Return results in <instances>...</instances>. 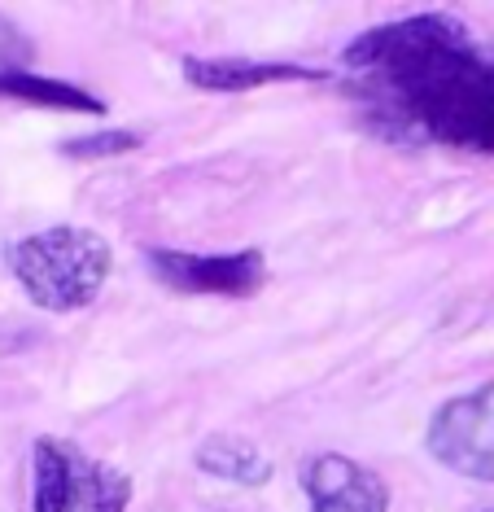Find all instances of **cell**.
I'll return each instance as SVG.
<instances>
[{
  "instance_id": "cell-1",
  "label": "cell",
  "mask_w": 494,
  "mask_h": 512,
  "mask_svg": "<svg viewBox=\"0 0 494 512\" xmlns=\"http://www.w3.org/2000/svg\"><path fill=\"white\" fill-rule=\"evenodd\" d=\"M346 71L350 97L381 136L494 158V49L455 14L372 27L346 49Z\"/></svg>"
},
{
  "instance_id": "cell-2",
  "label": "cell",
  "mask_w": 494,
  "mask_h": 512,
  "mask_svg": "<svg viewBox=\"0 0 494 512\" xmlns=\"http://www.w3.org/2000/svg\"><path fill=\"white\" fill-rule=\"evenodd\" d=\"M110 246L92 228H44L9 246V272L27 289V298L44 311H79L101 294L110 276Z\"/></svg>"
},
{
  "instance_id": "cell-3",
  "label": "cell",
  "mask_w": 494,
  "mask_h": 512,
  "mask_svg": "<svg viewBox=\"0 0 494 512\" xmlns=\"http://www.w3.org/2000/svg\"><path fill=\"white\" fill-rule=\"evenodd\" d=\"M132 486L105 460L66 438H40L31 451V512H127Z\"/></svg>"
},
{
  "instance_id": "cell-4",
  "label": "cell",
  "mask_w": 494,
  "mask_h": 512,
  "mask_svg": "<svg viewBox=\"0 0 494 512\" xmlns=\"http://www.w3.org/2000/svg\"><path fill=\"white\" fill-rule=\"evenodd\" d=\"M425 447L451 473L494 482V381L442 403L429 421Z\"/></svg>"
},
{
  "instance_id": "cell-5",
  "label": "cell",
  "mask_w": 494,
  "mask_h": 512,
  "mask_svg": "<svg viewBox=\"0 0 494 512\" xmlns=\"http://www.w3.org/2000/svg\"><path fill=\"white\" fill-rule=\"evenodd\" d=\"M149 272L175 294H223L250 298L267 281L263 250H232V254H188V250H149Z\"/></svg>"
},
{
  "instance_id": "cell-6",
  "label": "cell",
  "mask_w": 494,
  "mask_h": 512,
  "mask_svg": "<svg viewBox=\"0 0 494 512\" xmlns=\"http://www.w3.org/2000/svg\"><path fill=\"white\" fill-rule=\"evenodd\" d=\"M302 491L311 499V512H385L390 508V486L376 477L368 464L350 456H311L302 464Z\"/></svg>"
},
{
  "instance_id": "cell-7",
  "label": "cell",
  "mask_w": 494,
  "mask_h": 512,
  "mask_svg": "<svg viewBox=\"0 0 494 512\" xmlns=\"http://www.w3.org/2000/svg\"><path fill=\"white\" fill-rule=\"evenodd\" d=\"M188 84L210 92H245L263 84H285V79H324L320 71L289 62H237V57H188L184 62Z\"/></svg>"
},
{
  "instance_id": "cell-8",
  "label": "cell",
  "mask_w": 494,
  "mask_h": 512,
  "mask_svg": "<svg viewBox=\"0 0 494 512\" xmlns=\"http://www.w3.org/2000/svg\"><path fill=\"white\" fill-rule=\"evenodd\" d=\"M197 469L202 473H215L223 482H237V486H263L272 477V464L267 456L254 447L250 438H237V434H215L197 447Z\"/></svg>"
},
{
  "instance_id": "cell-9",
  "label": "cell",
  "mask_w": 494,
  "mask_h": 512,
  "mask_svg": "<svg viewBox=\"0 0 494 512\" xmlns=\"http://www.w3.org/2000/svg\"><path fill=\"white\" fill-rule=\"evenodd\" d=\"M0 97L27 101V106H49V110H79V114H105V106L92 92L66 84L49 75H27V71H0Z\"/></svg>"
},
{
  "instance_id": "cell-10",
  "label": "cell",
  "mask_w": 494,
  "mask_h": 512,
  "mask_svg": "<svg viewBox=\"0 0 494 512\" xmlns=\"http://www.w3.org/2000/svg\"><path fill=\"white\" fill-rule=\"evenodd\" d=\"M62 149L70 158H114V154H127V149H140V136L136 132H101V136L66 141Z\"/></svg>"
},
{
  "instance_id": "cell-11",
  "label": "cell",
  "mask_w": 494,
  "mask_h": 512,
  "mask_svg": "<svg viewBox=\"0 0 494 512\" xmlns=\"http://www.w3.org/2000/svg\"><path fill=\"white\" fill-rule=\"evenodd\" d=\"M490 512H494V508H490Z\"/></svg>"
}]
</instances>
